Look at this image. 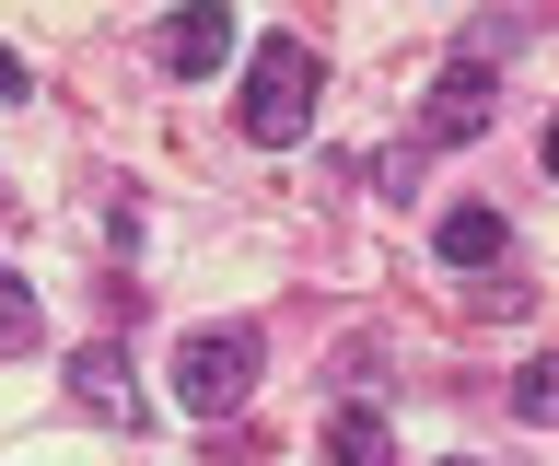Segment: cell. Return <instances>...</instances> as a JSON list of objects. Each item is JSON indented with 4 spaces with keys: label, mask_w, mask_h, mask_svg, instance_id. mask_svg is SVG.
I'll return each mask as SVG.
<instances>
[{
    "label": "cell",
    "mask_w": 559,
    "mask_h": 466,
    "mask_svg": "<svg viewBox=\"0 0 559 466\" xmlns=\"http://www.w3.org/2000/svg\"><path fill=\"white\" fill-rule=\"evenodd\" d=\"M257 373H269V338L257 326H199V338H175V408L187 420H234L245 396H257Z\"/></svg>",
    "instance_id": "6da1fadb"
},
{
    "label": "cell",
    "mask_w": 559,
    "mask_h": 466,
    "mask_svg": "<svg viewBox=\"0 0 559 466\" xmlns=\"http://www.w3.org/2000/svg\"><path fill=\"white\" fill-rule=\"evenodd\" d=\"M314 94H326V59H314L304 36H269L257 59H245V141L292 152L314 129Z\"/></svg>",
    "instance_id": "7a4b0ae2"
},
{
    "label": "cell",
    "mask_w": 559,
    "mask_h": 466,
    "mask_svg": "<svg viewBox=\"0 0 559 466\" xmlns=\"http://www.w3.org/2000/svg\"><path fill=\"white\" fill-rule=\"evenodd\" d=\"M152 59H164L175 82H210L234 59V12H222V0H175L164 24H152Z\"/></svg>",
    "instance_id": "3957f363"
},
{
    "label": "cell",
    "mask_w": 559,
    "mask_h": 466,
    "mask_svg": "<svg viewBox=\"0 0 559 466\" xmlns=\"http://www.w3.org/2000/svg\"><path fill=\"white\" fill-rule=\"evenodd\" d=\"M489 94H501L489 59H454V71L431 82V106H419V141H478V129H489Z\"/></svg>",
    "instance_id": "277c9868"
},
{
    "label": "cell",
    "mask_w": 559,
    "mask_h": 466,
    "mask_svg": "<svg viewBox=\"0 0 559 466\" xmlns=\"http://www.w3.org/2000/svg\"><path fill=\"white\" fill-rule=\"evenodd\" d=\"M70 396H82L105 431H140V420H152V408H140V385H129V350H117V338H94V350L70 361Z\"/></svg>",
    "instance_id": "5b68a950"
},
{
    "label": "cell",
    "mask_w": 559,
    "mask_h": 466,
    "mask_svg": "<svg viewBox=\"0 0 559 466\" xmlns=\"http://www.w3.org/2000/svg\"><path fill=\"white\" fill-rule=\"evenodd\" d=\"M431 246H443V268H454V280H466V268L489 280V268H513V222L466 199V211H443V222H431Z\"/></svg>",
    "instance_id": "8992f818"
},
{
    "label": "cell",
    "mask_w": 559,
    "mask_h": 466,
    "mask_svg": "<svg viewBox=\"0 0 559 466\" xmlns=\"http://www.w3.org/2000/svg\"><path fill=\"white\" fill-rule=\"evenodd\" d=\"M326 466H396L384 408H338V420H326Z\"/></svg>",
    "instance_id": "52a82bcc"
},
{
    "label": "cell",
    "mask_w": 559,
    "mask_h": 466,
    "mask_svg": "<svg viewBox=\"0 0 559 466\" xmlns=\"http://www.w3.org/2000/svg\"><path fill=\"white\" fill-rule=\"evenodd\" d=\"M35 338H47V315H35V280H12V268H0V361H24Z\"/></svg>",
    "instance_id": "ba28073f"
},
{
    "label": "cell",
    "mask_w": 559,
    "mask_h": 466,
    "mask_svg": "<svg viewBox=\"0 0 559 466\" xmlns=\"http://www.w3.org/2000/svg\"><path fill=\"white\" fill-rule=\"evenodd\" d=\"M513 408H524V420H559V350H548V361H524V373H513Z\"/></svg>",
    "instance_id": "9c48e42d"
},
{
    "label": "cell",
    "mask_w": 559,
    "mask_h": 466,
    "mask_svg": "<svg viewBox=\"0 0 559 466\" xmlns=\"http://www.w3.org/2000/svg\"><path fill=\"white\" fill-rule=\"evenodd\" d=\"M361 176H373V199H419V187H408V176H419V141L384 152V164H361Z\"/></svg>",
    "instance_id": "30bf717a"
},
{
    "label": "cell",
    "mask_w": 559,
    "mask_h": 466,
    "mask_svg": "<svg viewBox=\"0 0 559 466\" xmlns=\"http://www.w3.org/2000/svg\"><path fill=\"white\" fill-rule=\"evenodd\" d=\"M12 94H24V59H12V47H0V106H12Z\"/></svg>",
    "instance_id": "8fae6325"
},
{
    "label": "cell",
    "mask_w": 559,
    "mask_h": 466,
    "mask_svg": "<svg viewBox=\"0 0 559 466\" xmlns=\"http://www.w3.org/2000/svg\"><path fill=\"white\" fill-rule=\"evenodd\" d=\"M548 176H559V117H548Z\"/></svg>",
    "instance_id": "7c38bea8"
},
{
    "label": "cell",
    "mask_w": 559,
    "mask_h": 466,
    "mask_svg": "<svg viewBox=\"0 0 559 466\" xmlns=\"http://www.w3.org/2000/svg\"><path fill=\"white\" fill-rule=\"evenodd\" d=\"M443 466H478V455H443Z\"/></svg>",
    "instance_id": "4fadbf2b"
}]
</instances>
